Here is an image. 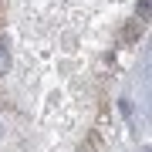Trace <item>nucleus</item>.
<instances>
[{
    "instance_id": "obj_1",
    "label": "nucleus",
    "mask_w": 152,
    "mask_h": 152,
    "mask_svg": "<svg viewBox=\"0 0 152 152\" xmlns=\"http://www.w3.org/2000/svg\"><path fill=\"white\" fill-rule=\"evenodd\" d=\"M139 17H142V20H149V0H142V4H139Z\"/></svg>"
}]
</instances>
